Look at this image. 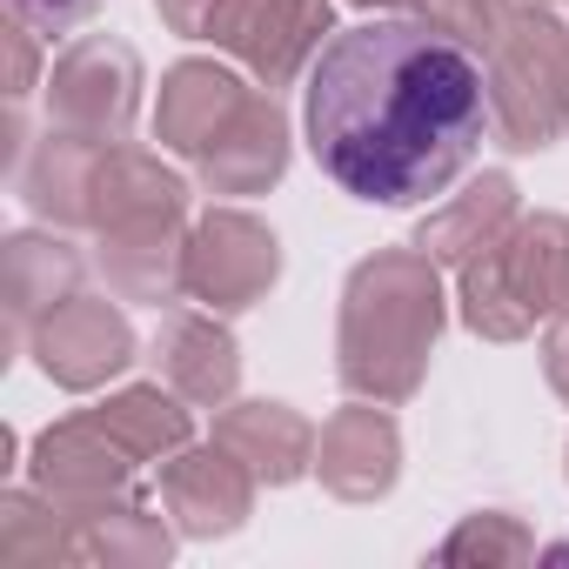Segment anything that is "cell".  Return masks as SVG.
<instances>
[{
	"instance_id": "6da1fadb",
	"label": "cell",
	"mask_w": 569,
	"mask_h": 569,
	"mask_svg": "<svg viewBox=\"0 0 569 569\" xmlns=\"http://www.w3.org/2000/svg\"><path fill=\"white\" fill-rule=\"evenodd\" d=\"M302 128L322 174L369 208H416L462 181L489 128V81L429 21H362L309 68Z\"/></svg>"
},
{
	"instance_id": "7a4b0ae2",
	"label": "cell",
	"mask_w": 569,
	"mask_h": 569,
	"mask_svg": "<svg viewBox=\"0 0 569 569\" xmlns=\"http://www.w3.org/2000/svg\"><path fill=\"white\" fill-rule=\"evenodd\" d=\"M449 322L442 261L429 248H376L342 281V322H336V376L349 396L409 402L429 376L436 336Z\"/></svg>"
},
{
	"instance_id": "3957f363",
	"label": "cell",
	"mask_w": 569,
	"mask_h": 569,
	"mask_svg": "<svg viewBox=\"0 0 569 569\" xmlns=\"http://www.w3.org/2000/svg\"><path fill=\"white\" fill-rule=\"evenodd\" d=\"M456 309L482 342H522L536 322L569 309V214H516L456 268Z\"/></svg>"
},
{
	"instance_id": "277c9868",
	"label": "cell",
	"mask_w": 569,
	"mask_h": 569,
	"mask_svg": "<svg viewBox=\"0 0 569 569\" xmlns=\"http://www.w3.org/2000/svg\"><path fill=\"white\" fill-rule=\"evenodd\" d=\"M482 81H489V128L509 154L556 148L569 128V28L556 21V8L522 0L502 41L482 54Z\"/></svg>"
},
{
	"instance_id": "5b68a950",
	"label": "cell",
	"mask_w": 569,
	"mask_h": 569,
	"mask_svg": "<svg viewBox=\"0 0 569 569\" xmlns=\"http://www.w3.org/2000/svg\"><path fill=\"white\" fill-rule=\"evenodd\" d=\"M141 114V54L114 34H81L48 74V128L81 141H128Z\"/></svg>"
},
{
	"instance_id": "8992f818",
	"label": "cell",
	"mask_w": 569,
	"mask_h": 569,
	"mask_svg": "<svg viewBox=\"0 0 569 569\" xmlns=\"http://www.w3.org/2000/svg\"><path fill=\"white\" fill-rule=\"evenodd\" d=\"M336 34V0H221L208 41L234 54L261 88H289Z\"/></svg>"
},
{
	"instance_id": "52a82bcc",
	"label": "cell",
	"mask_w": 569,
	"mask_h": 569,
	"mask_svg": "<svg viewBox=\"0 0 569 569\" xmlns=\"http://www.w3.org/2000/svg\"><path fill=\"white\" fill-rule=\"evenodd\" d=\"M281 281V241L248 208H208L188 228V302L214 316L254 309Z\"/></svg>"
},
{
	"instance_id": "ba28073f",
	"label": "cell",
	"mask_w": 569,
	"mask_h": 569,
	"mask_svg": "<svg viewBox=\"0 0 569 569\" xmlns=\"http://www.w3.org/2000/svg\"><path fill=\"white\" fill-rule=\"evenodd\" d=\"M28 356H34V369H41L54 389L88 396V389L114 382V376L141 356V342H134V322H128L108 296H68L61 309H48V316L28 329Z\"/></svg>"
},
{
	"instance_id": "9c48e42d",
	"label": "cell",
	"mask_w": 569,
	"mask_h": 569,
	"mask_svg": "<svg viewBox=\"0 0 569 569\" xmlns=\"http://www.w3.org/2000/svg\"><path fill=\"white\" fill-rule=\"evenodd\" d=\"M134 469H141V456H134L94 409L61 416L54 429H41V436H34V456H28L34 489L54 496L61 509H94V502L128 496V489H134Z\"/></svg>"
},
{
	"instance_id": "30bf717a",
	"label": "cell",
	"mask_w": 569,
	"mask_h": 569,
	"mask_svg": "<svg viewBox=\"0 0 569 569\" xmlns=\"http://www.w3.org/2000/svg\"><path fill=\"white\" fill-rule=\"evenodd\" d=\"M254 489H261V476L234 449H221V442H208V449L188 442V449H174L161 462V509L174 516V529L188 542L234 536L254 516Z\"/></svg>"
},
{
	"instance_id": "8fae6325",
	"label": "cell",
	"mask_w": 569,
	"mask_h": 569,
	"mask_svg": "<svg viewBox=\"0 0 569 569\" xmlns=\"http://www.w3.org/2000/svg\"><path fill=\"white\" fill-rule=\"evenodd\" d=\"M316 476L342 502H382L402 476V429L389 402L356 396L349 409H336L316 436Z\"/></svg>"
},
{
	"instance_id": "7c38bea8",
	"label": "cell",
	"mask_w": 569,
	"mask_h": 569,
	"mask_svg": "<svg viewBox=\"0 0 569 569\" xmlns=\"http://www.w3.org/2000/svg\"><path fill=\"white\" fill-rule=\"evenodd\" d=\"M94 268L121 302L168 309L188 296V214H148L94 234Z\"/></svg>"
},
{
	"instance_id": "4fadbf2b",
	"label": "cell",
	"mask_w": 569,
	"mask_h": 569,
	"mask_svg": "<svg viewBox=\"0 0 569 569\" xmlns=\"http://www.w3.org/2000/svg\"><path fill=\"white\" fill-rule=\"evenodd\" d=\"M289 148H296L289 141V108L274 101V88H254L194 168H201L208 194H268L289 174Z\"/></svg>"
},
{
	"instance_id": "5bb4252c",
	"label": "cell",
	"mask_w": 569,
	"mask_h": 569,
	"mask_svg": "<svg viewBox=\"0 0 569 569\" xmlns=\"http://www.w3.org/2000/svg\"><path fill=\"white\" fill-rule=\"evenodd\" d=\"M248 94H254V88H248L241 74H228L221 61H174V68L161 74L154 141H161L168 154L201 161V154H208V141L241 114V101H248Z\"/></svg>"
},
{
	"instance_id": "9a60e30c",
	"label": "cell",
	"mask_w": 569,
	"mask_h": 569,
	"mask_svg": "<svg viewBox=\"0 0 569 569\" xmlns=\"http://www.w3.org/2000/svg\"><path fill=\"white\" fill-rule=\"evenodd\" d=\"M154 369L174 396H188L194 409H228L241 389V342L228 336V322L214 309L201 316H168L154 336Z\"/></svg>"
},
{
	"instance_id": "2e32d148",
	"label": "cell",
	"mask_w": 569,
	"mask_h": 569,
	"mask_svg": "<svg viewBox=\"0 0 569 569\" xmlns=\"http://www.w3.org/2000/svg\"><path fill=\"white\" fill-rule=\"evenodd\" d=\"M81 268L88 261L68 241V228H21L0 241V302H8L14 336H28L48 309L81 296Z\"/></svg>"
},
{
	"instance_id": "e0dca14e",
	"label": "cell",
	"mask_w": 569,
	"mask_h": 569,
	"mask_svg": "<svg viewBox=\"0 0 569 569\" xmlns=\"http://www.w3.org/2000/svg\"><path fill=\"white\" fill-rule=\"evenodd\" d=\"M148 214H188V181L161 154H148L134 141H108L94 161V188H88V234L128 228Z\"/></svg>"
},
{
	"instance_id": "ac0fdd59",
	"label": "cell",
	"mask_w": 569,
	"mask_h": 569,
	"mask_svg": "<svg viewBox=\"0 0 569 569\" xmlns=\"http://www.w3.org/2000/svg\"><path fill=\"white\" fill-rule=\"evenodd\" d=\"M214 442L234 449L268 489H289L316 469V422L289 402H268V396L261 402H228L214 416Z\"/></svg>"
},
{
	"instance_id": "d6986e66",
	"label": "cell",
	"mask_w": 569,
	"mask_h": 569,
	"mask_svg": "<svg viewBox=\"0 0 569 569\" xmlns=\"http://www.w3.org/2000/svg\"><path fill=\"white\" fill-rule=\"evenodd\" d=\"M108 141H81L48 128L28 154H21V201L48 221V228H88V188H94V161Z\"/></svg>"
},
{
	"instance_id": "ffe728a7",
	"label": "cell",
	"mask_w": 569,
	"mask_h": 569,
	"mask_svg": "<svg viewBox=\"0 0 569 569\" xmlns=\"http://www.w3.org/2000/svg\"><path fill=\"white\" fill-rule=\"evenodd\" d=\"M522 214V201H516V181L502 174V168H489V174H476L462 194H449L442 208H429L422 214V228H416V248H429L442 268H462L476 248H489L509 221Z\"/></svg>"
},
{
	"instance_id": "44dd1931",
	"label": "cell",
	"mask_w": 569,
	"mask_h": 569,
	"mask_svg": "<svg viewBox=\"0 0 569 569\" xmlns=\"http://www.w3.org/2000/svg\"><path fill=\"white\" fill-rule=\"evenodd\" d=\"M74 516V562H168L174 556V516H154L148 496H114V502H94V509H68Z\"/></svg>"
},
{
	"instance_id": "7402d4cb",
	"label": "cell",
	"mask_w": 569,
	"mask_h": 569,
	"mask_svg": "<svg viewBox=\"0 0 569 569\" xmlns=\"http://www.w3.org/2000/svg\"><path fill=\"white\" fill-rule=\"evenodd\" d=\"M194 402L188 396H174L168 382H128L121 396H108L94 416L141 456V462H168L174 449H188L194 442V416H188Z\"/></svg>"
},
{
	"instance_id": "603a6c76",
	"label": "cell",
	"mask_w": 569,
	"mask_h": 569,
	"mask_svg": "<svg viewBox=\"0 0 569 569\" xmlns=\"http://www.w3.org/2000/svg\"><path fill=\"white\" fill-rule=\"evenodd\" d=\"M0 556L8 562H74V516L41 489H0Z\"/></svg>"
},
{
	"instance_id": "cb8c5ba5",
	"label": "cell",
	"mask_w": 569,
	"mask_h": 569,
	"mask_svg": "<svg viewBox=\"0 0 569 569\" xmlns=\"http://www.w3.org/2000/svg\"><path fill=\"white\" fill-rule=\"evenodd\" d=\"M536 556V536L522 516L509 509H476L462 516L442 542H436V562H482V569H502V562H529Z\"/></svg>"
},
{
	"instance_id": "d4e9b609",
	"label": "cell",
	"mask_w": 569,
	"mask_h": 569,
	"mask_svg": "<svg viewBox=\"0 0 569 569\" xmlns=\"http://www.w3.org/2000/svg\"><path fill=\"white\" fill-rule=\"evenodd\" d=\"M509 0H416V21H429L436 34H449L456 48H469L476 61L502 41V28H509Z\"/></svg>"
},
{
	"instance_id": "484cf974",
	"label": "cell",
	"mask_w": 569,
	"mask_h": 569,
	"mask_svg": "<svg viewBox=\"0 0 569 569\" xmlns=\"http://www.w3.org/2000/svg\"><path fill=\"white\" fill-rule=\"evenodd\" d=\"M94 8L101 0H8V14L28 21L34 34H74V28L94 21Z\"/></svg>"
},
{
	"instance_id": "4316f807",
	"label": "cell",
	"mask_w": 569,
	"mask_h": 569,
	"mask_svg": "<svg viewBox=\"0 0 569 569\" xmlns=\"http://www.w3.org/2000/svg\"><path fill=\"white\" fill-rule=\"evenodd\" d=\"M8 101L21 108L28 94H34V74H41V48H34V28L28 21H8Z\"/></svg>"
},
{
	"instance_id": "83f0119b",
	"label": "cell",
	"mask_w": 569,
	"mask_h": 569,
	"mask_svg": "<svg viewBox=\"0 0 569 569\" xmlns=\"http://www.w3.org/2000/svg\"><path fill=\"white\" fill-rule=\"evenodd\" d=\"M214 8H221V0H154V14H161L168 34H181V41H208Z\"/></svg>"
},
{
	"instance_id": "f1b7e54d",
	"label": "cell",
	"mask_w": 569,
	"mask_h": 569,
	"mask_svg": "<svg viewBox=\"0 0 569 569\" xmlns=\"http://www.w3.org/2000/svg\"><path fill=\"white\" fill-rule=\"evenodd\" d=\"M542 376H549V389L569 402V309H556L549 329H542Z\"/></svg>"
},
{
	"instance_id": "f546056e",
	"label": "cell",
	"mask_w": 569,
	"mask_h": 569,
	"mask_svg": "<svg viewBox=\"0 0 569 569\" xmlns=\"http://www.w3.org/2000/svg\"><path fill=\"white\" fill-rule=\"evenodd\" d=\"M349 8H369L376 14V8H416V0H349Z\"/></svg>"
},
{
	"instance_id": "4dcf8cb0",
	"label": "cell",
	"mask_w": 569,
	"mask_h": 569,
	"mask_svg": "<svg viewBox=\"0 0 569 569\" xmlns=\"http://www.w3.org/2000/svg\"><path fill=\"white\" fill-rule=\"evenodd\" d=\"M536 8H556V0H536Z\"/></svg>"
}]
</instances>
